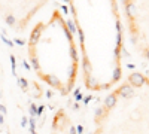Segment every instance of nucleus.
Returning a JSON list of instances; mask_svg holds the SVG:
<instances>
[{
  "label": "nucleus",
  "mask_w": 149,
  "mask_h": 134,
  "mask_svg": "<svg viewBox=\"0 0 149 134\" xmlns=\"http://www.w3.org/2000/svg\"><path fill=\"white\" fill-rule=\"evenodd\" d=\"M18 0H0V12H3L5 19L9 24H18Z\"/></svg>",
  "instance_id": "f257e3e1"
}]
</instances>
